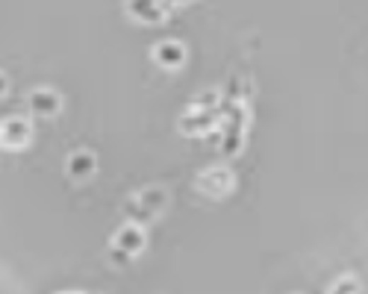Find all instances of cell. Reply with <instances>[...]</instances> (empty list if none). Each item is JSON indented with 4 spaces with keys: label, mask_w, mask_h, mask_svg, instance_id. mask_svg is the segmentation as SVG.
<instances>
[{
    "label": "cell",
    "mask_w": 368,
    "mask_h": 294,
    "mask_svg": "<svg viewBox=\"0 0 368 294\" xmlns=\"http://www.w3.org/2000/svg\"><path fill=\"white\" fill-rule=\"evenodd\" d=\"M154 59H156V65L168 68V71H171V68H180L183 62H186V47H183L180 42H174V39H165V42L156 45Z\"/></svg>",
    "instance_id": "6da1fadb"
},
{
    "label": "cell",
    "mask_w": 368,
    "mask_h": 294,
    "mask_svg": "<svg viewBox=\"0 0 368 294\" xmlns=\"http://www.w3.org/2000/svg\"><path fill=\"white\" fill-rule=\"evenodd\" d=\"M30 109L35 115H42V118H53V115H59V109H62V100L57 91H50V88H39V91H33V98H30Z\"/></svg>",
    "instance_id": "7a4b0ae2"
},
{
    "label": "cell",
    "mask_w": 368,
    "mask_h": 294,
    "mask_svg": "<svg viewBox=\"0 0 368 294\" xmlns=\"http://www.w3.org/2000/svg\"><path fill=\"white\" fill-rule=\"evenodd\" d=\"M127 9H130L133 18L144 24H154L165 18V0H127Z\"/></svg>",
    "instance_id": "3957f363"
},
{
    "label": "cell",
    "mask_w": 368,
    "mask_h": 294,
    "mask_svg": "<svg viewBox=\"0 0 368 294\" xmlns=\"http://www.w3.org/2000/svg\"><path fill=\"white\" fill-rule=\"evenodd\" d=\"M30 141V127H27V121H21V118H12V121H6L4 127H0V144L4 147H24Z\"/></svg>",
    "instance_id": "277c9868"
},
{
    "label": "cell",
    "mask_w": 368,
    "mask_h": 294,
    "mask_svg": "<svg viewBox=\"0 0 368 294\" xmlns=\"http://www.w3.org/2000/svg\"><path fill=\"white\" fill-rule=\"evenodd\" d=\"M115 247L118 250H124L127 256H133V253H139L142 247H144V235H142V230L139 227H121L118 230V235H115Z\"/></svg>",
    "instance_id": "5b68a950"
},
{
    "label": "cell",
    "mask_w": 368,
    "mask_h": 294,
    "mask_svg": "<svg viewBox=\"0 0 368 294\" xmlns=\"http://www.w3.org/2000/svg\"><path fill=\"white\" fill-rule=\"evenodd\" d=\"M68 174H71L74 180H88L91 174H95V156L86 153V151L74 153V156L68 159Z\"/></svg>",
    "instance_id": "8992f818"
},
{
    "label": "cell",
    "mask_w": 368,
    "mask_h": 294,
    "mask_svg": "<svg viewBox=\"0 0 368 294\" xmlns=\"http://www.w3.org/2000/svg\"><path fill=\"white\" fill-rule=\"evenodd\" d=\"M139 206H144L147 212L151 209H162L165 206V192L162 189H147V192H142V204Z\"/></svg>",
    "instance_id": "52a82bcc"
},
{
    "label": "cell",
    "mask_w": 368,
    "mask_h": 294,
    "mask_svg": "<svg viewBox=\"0 0 368 294\" xmlns=\"http://www.w3.org/2000/svg\"><path fill=\"white\" fill-rule=\"evenodd\" d=\"M4 91H6V77L0 74V95H4Z\"/></svg>",
    "instance_id": "ba28073f"
},
{
    "label": "cell",
    "mask_w": 368,
    "mask_h": 294,
    "mask_svg": "<svg viewBox=\"0 0 368 294\" xmlns=\"http://www.w3.org/2000/svg\"><path fill=\"white\" fill-rule=\"evenodd\" d=\"M168 4H189V0H168Z\"/></svg>",
    "instance_id": "9c48e42d"
}]
</instances>
